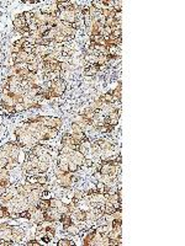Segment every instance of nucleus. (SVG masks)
<instances>
[{
    "label": "nucleus",
    "instance_id": "35",
    "mask_svg": "<svg viewBox=\"0 0 185 246\" xmlns=\"http://www.w3.org/2000/svg\"><path fill=\"white\" fill-rule=\"evenodd\" d=\"M69 69V64L65 63V62H61V70L64 71V70H68Z\"/></svg>",
    "mask_w": 185,
    "mask_h": 246
},
{
    "label": "nucleus",
    "instance_id": "41",
    "mask_svg": "<svg viewBox=\"0 0 185 246\" xmlns=\"http://www.w3.org/2000/svg\"><path fill=\"white\" fill-rule=\"evenodd\" d=\"M92 165H94V161H92V160H90V159H86V160H85V166L91 167Z\"/></svg>",
    "mask_w": 185,
    "mask_h": 246
},
{
    "label": "nucleus",
    "instance_id": "38",
    "mask_svg": "<svg viewBox=\"0 0 185 246\" xmlns=\"http://www.w3.org/2000/svg\"><path fill=\"white\" fill-rule=\"evenodd\" d=\"M26 245H29V246H39V242L36 241V240H30L29 242H26Z\"/></svg>",
    "mask_w": 185,
    "mask_h": 246
},
{
    "label": "nucleus",
    "instance_id": "36",
    "mask_svg": "<svg viewBox=\"0 0 185 246\" xmlns=\"http://www.w3.org/2000/svg\"><path fill=\"white\" fill-rule=\"evenodd\" d=\"M10 50H11V53H19V52H20V50H22V49H21V48H19V47H17V46H15V44H11V49H10Z\"/></svg>",
    "mask_w": 185,
    "mask_h": 246
},
{
    "label": "nucleus",
    "instance_id": "10",
    "mask_svg": "<svg viewBox=\"0 0 185 246\" xmlns=\"http://www.w3.org/2000/svg\"><path fill=\"white\" fill-rule=\"evenodd\" d=\"M82 116L84 118H86V120H89V121H92L95 118V116H96V112L94 111V110H91L90 107H86V108H84L83 111H82V113H80Z\"/></svg>",
    "mask_w": 185,
    "mask_h": 246
},
{
    "label": "nucleus",
    "instance_id": "15",
    "mask_svg": "<svg viewBox=\"0 0 185 246\" xmlns=\"http://www.w3.org/2000/svg\"><path fill=\"white\" fill-rule=\"evenodd\" d=\"M37 208H39L41 211H43V212H46L48 208H49V201L48 199H39V202H38V205H37Z\"/></svg>",
    "mask_w": 185,
    "mask_h": 246
},
{
    "label": "nucleus",
    "instance_id": "11",
    "mask_svg": "<svg viewBox=\"0 0 185 246\" xmlns=\"http://www.w3.org/2000/svg\"><path fill=\"white\" fill-rule=\"evenodd\" d=\"M111 95L117 100V101H121V96H122V84L121 83H118V85L114 89V90H111Z\"/></svg>",
    "mask_w": 185,
    "mask_h": 246
},
{
    "label": "nucleus",
    "instance_id": "24",
    "mask_svg": "<svg viewBox=\"0 0 185 246\" xmlns=\"http://www.w3.org/2000/svg\"><path fill=\"white\" fill-rule=\"evenodd\" d=\"M27 69H29V71H31V73H38L39 65H38V63H29V64H27Z\"/></svg>",
    "mask_w": 185,
    "mask_h": 246
},
{
    "label": "nucleus",
    "instance_id": "32",
    "mask_svg": "<svg viewBox=\"0 0 185 246\" xmlns=\"http://www.w3.org/2000/svg\"><path fill=\"white\" fill-rule=\"evenodd\" d=\"M111 36L115 37V38H121V36H122V31H121V30H112Z\"/></svg>",
    "mask_w": 185,
    "mask_h": 246
},
{
    "label": "nucleus",
    "instance_id": "39",
    "mask_svg": "<svg viewBox=\"0 0 185 246\" xmlns=\"http://www.w3.org/2000/svg\"><path fill=\"white\" fill-rule=\"evenodd\" d=\"M55 174H56V177L58 178V177H61V176H62V175L64 174V171H62L61 169H58V167H56V172H55Z\"/></svg>",
    "mask_w": 185,
    "mask_h": 246
},
{
    "label": "nucleus",
    "instance_id": "34",
    "mask_svg": "<svg viewBox=\"0 0 185 246\" xmlns=\"http://www.w3.org/2000/svg\"><path fill=\"white\" fill-rule=\"evenodd\" d=\"M9 159H4V158H0V169H5V166L8 164Z\"/></svg>",
    "mask_w": 185,
    "mask_h": 246
},
{
    "label": "nucleus",
    "instance_id": "2",
    "mask_svg": "<svg viewBox=\"0 0 185 246\" xmlns=\"http://www.w3.org/2000/svg\"><path fill=\"white\" fill-rule=\"evenodd\" d=\"M67 90V83H65L62 77H57L52 81V86L49 89L52 97H61L64 91Z\"/></svg>",
    "mask_w": 185,
    "mask_h": 246
},
{
    "label": "nucleus",
    "instance_id": "5",
    "mask_svg": "<svg viewBox=\"0 0 185 246\" xmlns=\"http://www.w3.org/2000/svg\"><path fill=\"white\" fill-rule=\"evenodd\" d=\"M69 160L74 161L79 167H80V166H84V165H85L86 156H85L84 154H82L79 150H73V153L69 155Z\"/></svg>",
    "mask_w": 185,
    "mask_h": 246
},
{
    "label": "nucleus",
    "instance_id": "19",
    "mask_svg": "<svg viewBox=\"0 0 185 246\" xmlns=\"http://www.w3.org/2000/svg\"><path fill=\"white\" fill-rule=\"evenodd\" d=\"M2 181H10V175L6 169H0V182Z\"/></svg>",
    "mask_w": 185,
    "mask_h": 246
},
{
    "label": "nucleus",
    "instance_id": "17",
    "mask_svg": "<svg viewBox=\"0 0 185 246\" xmlns=\"http://www.w3.org/2000/svg\"><path fill=\"white\" fill-rule=\"evenodd\" d=\"M48 201H49V207H51V208H59V207L63 204V202L61 199H58V198H51Z\"/></svg>",
    "mask_w": 185,
    "mask_h": 246
},
{
    "label": "nucleus",
    "instance_id": "16",
    "mask_svg": "<svg viewBox=\"0 0 185 246\" xmlns=\"http://www.w3.org/2000/svg\"><path fill=\"white\" fill-rule=\"evenodd\" d=\"M49 166H51V164L49 162H45V161H39L38 162V169H39V171H41V174H46L48 170H49Z\"/></svg>",
    "mask_w": 185,
    "mask_h": 246
},
{
    "label": "nucleus",
    "instance_id": "31",
    "mask_svg": "<svg viewBox=\"0 0 185 246\" xmlns=\"http://www.w3.org/2000/svg\"><path fill=\"white\" fill-rule=\"evenodd\" d=\"M27 30H29L30 35H31V33H35V32L38 30V26H37L36 23H29V25H27Z\"/></svg>",
    "mask_w": 185,
    "mask_h": 246
},
{
    "label": "nucleus",
    "instance_id": "9",
    "mask_svg": "<svg viewBox=\"0 0 185 246\" xmlns=\"http://www.w3.org/2000/svg\"><path fill=\"white\" fill-rule=\"evenodd\" d=\"M27 57H29V53H26L25 50H20L19 53H16V57L12 60H14V64H16V63H26V62H27Z\"/></svg>",
    "mask_w": 185,
    "mask_h": 246
},
{
    "label": "nucleus",
    "instance_id": "12",
    "mask_svg": "<svg viewBox=\"0 0 185 246\" xmlns=\"http://www.w3.org/2000/svg\"><path fill=\"white\" fill-rule=\"evenodd\" d=\"M64 231H65V232H68L69 235H78L79 232H80V229L78 228V225H77V224H74V223H73V224H71V225H68L67 228H65V229H64Z\"/></svg>",
    "mask_w": 185,
    "mask_h": 246
},
{
    "label": "nucleus",
    "instance_id": "23",
    "mask_svg": "<svg viewBox=\"0 0 185 246\" xmlns=\"http://www.w3.org/2000/svg\"><path fill=\"white\" fill-rule=\"evenodd\" d=\"M57 167H58V169H61L62 171H64V172H68V171H69V170H68V162H67V161H61V160H58Z\"/></svg>",
    "mask_w": 185,
    "mask_h": 246
},
{
    "label": "nucleus",
    "instance_id": "33",
    "mask_svg": "<svg viewBox=\"0 0 185 246\" xmlns=\"http://www.w3.org/2000/svg\"><path fill=\"white\" fill-rule=\"evenodd\" d=\"M108 118H109L108 124H110V126H112V127H116V126L118 124V118H111V117H109V116H108Z\"/></svg>",
    "mask_w": 185,
    "mask_h": 246
},
{
    "label": "nucleus",
    "instance_id": "37",
    "mask_svg": "<svg viewBox=\"0 0 185 246\" xmlns=\"http://www.w3.org/2000/svg\"><path fill=\"white\" fill-rule=\"evenodd\" d=\"M83 196H84V193H83V192H80V191H77V192L74 193V198L79 199V201H80V199L83 198Z\"/></svg>",
    "mask_w": 185,
    "mask_h": 246
},
{
    "label": "nucleus",
    "instance_id": "25",
    "mask_svg": "<svg viewBox=\"0 0 185 246\" xmlns=\"http://www.w3.org/2000/svg\"><path fill=\"white\" fill-rule=\"evenodd\" d=\"M85 60H86L89 64H96V62H98V56H95V54H85Z\"/></svg>",
    "mask_w": 185,
    "mask_h": 246
},
{
    "label": "nucleus",
    "instance_id": "7",
    "mask_svg": "<svg viewBox=\"0 0 185 246\" xmlns=\"http://www.w3.org/2000/svg\"><path fill=\"white\" fill-rule=\"evenodd\" d=\"M41 131V133L43 134V139L45 140H49V139H53L58 135V129H55V128H49V127H43L39 129Z\"/></svg>",
    "mask_w": 185,
    "mask_h": 246
},
{
    "label": "nucleus",
    "instance_id": "26",
    "mask_svg": "<svg viewBox=\"0 0 185 246\" xmlns=\"http://www.w3.org/2000/svg\"><path fill=\"white\" fill-rule=\"evenodd\" d=\"M57 245H58V246H73V245H75V244H74V241H72V240H69V239H62V240H59V241L57 242Z\"/></svg>",
    "mask_w": 185,
    "mask_h": 246
},
{
    "label": "nucleus",
    "instance_id": "27",
    "mask_svg": "<svg viewBox=\"0 0 185 246\" xmlns=\"http://www.w3.org/2000/svg\"><path fill=\"white\" fill-rule=\"evenodd\" d=\"M68 170H69V172H77V171L79 170V166H78L74 161L69 160V161H68Z\"/></svg>",
    "mask_w": 185,
    "mask_h": 246
},
{
    "label": "nucleus",
    "instance_id": "13",
    "mask_svg": "<svg viewBox=\"0 0 185 246\" xmlns=\"http://www.w3.org/2000/svg\"><path fill=\"white\" fill-rule=\"evenodd\" d=\"M94 232H95V229H90L89 230V232L85 235V238H84V240H83V244L85 245V246H90V242L92 241V239H94Z\"/></svg>",
    "mask_w": 185,
    "mask_h": 246
},
{
    "label": "nucleus",
    "instance_id": "3",
    "mask_svg": "<svg viewBox=\"0 0 185 246\" xmlns=\"http://www.w3.org/2000/svg\"><path fill=\"white\" fill-rule=\"evenodd\" d=\"M45 217H46V220H49V222H55V223H58L62 220V217L63 214L58 212L57 208H49L45 212Z\"/></svg>",
    "mask_w": 185,
    "mask_h": 246
},
{
    "label": "nucleus",
    "instance_id": "30",
    "mask_svg": "<svg viewBox=\"0 0 185 246\" xmlns=\"http://www.w3.org/2000/svg\"><path fill=\"white\" fill-rule=\"evenodd\" d=\"M12 65L16 69V71H20L21 69L27 68V63H16V64H12Z\"/></svg>",
    "mask_w": 185,
    "mask_h": 246
},
{
    "label": "nucleus",
    "instance_id": "8",
    "mask_svg": "<svg viewBox=\"0 0 185 246\" xmlns=\"http://www.w3.org/2000/svg\"><path fill=\"white\" fill-rule=\"evenodd\" d=\"M100 67L98 64H88V65L84 68V75L85 76H94L99 73Z\"/></svg>",
    "mask_w": 185,
    "mask_h": 246
},
{
    "label": "nucleus",
    "instance_id": "29",
    "mask_svg": "<svg viewBox=\"0 0 185 246\" xmlns=\"http://www.w3.org/2000/svg\"><path fill=\"white\" fill-rule=\"evenodd\" d=\"M122 9V2H117V0H114V10L116 12H121Z\"/></svg>",
    "mask_w": 185,
    "mask_h": 246
},
{
    "label": "nucleus",
    "instance_id": "1",
    "mask_svg": "<svg viewBox=\"0 0 185 246\" xmlns=\"http://www.w3.org/2000/svg\"><path fill=\"white\" fill-rule=\"evenodd\" d=\"M36 121H38L43 127H49V128H55V129H61L63 121L58 117H51V116H37L35 117Z\"/></svg>",
    "mask_w": 185,
    "mask_h": 246
},
{
    "label": "nucleus",
    "instance_id": "20",
    "mask_svg": "<svg viewBox=\"0 0 185 246\" xmlns=\"http://www.w3.org/2000/svg\"><path fill=\"white\" fill-rule=\"evenodd\" d=\"M19 165V160H12V159H9V161H8V164H6V166H5V169L8 170V171H10V170H12V169H15V167Z\"/></svg>",
    "mask_w": 185,
    "mask_h": 246
},
{
    "label": "nucleus",
    "instance_id": "6",
    "mask_svg": "<svg viewBox=\"0 0 185 246\" xmlns=\"http://www.w3.org/2000/svg\"><path fill=\"white\" fill-rule=\"evenodd\" d=\"M30 220H31V222H32L33 224H36V225L41 224V223H43V222L46 220L45 212H43V211H41L39 208H35L33 213L31 214V218H30Z\"/></svg>",
    "mask_w": 185,
    "mask_h": 246
},
{
    "label": "nucleus",
    "instance_id": "22",
    "mask_svg": "<svg viewBox=\"0 0 185 246\" xmlns=\"http://www.w3.org/2000/svg\"><path fill=\"white\" fill-rule=\"evenodd\" d=\"M39 161H45V162H49L52 161V156H51V153H43L42 155H39L38 156Z\"/></svg>",
    "mask_w": 185,
    "mask_h": 246
},
{
    "label": "nucleus",
    "instance_id": "21",
    "mask_svg": "<svg viewBox=\"0 0 185 246\" xmlns=\"http://www.w3.org/2000/svg\"><path fill=\"white\" fill-rule=\"evenodd\" d=\"M71 129H72V133H75V134H82V133H85L83 129L79 127L75 122H73L72 124H71Z\"/></svg>",
    "mask_w": 185,
    "mask_h": 246
},
{
    "label": "nucleus",
    "instance_id": "4",
    "mask_svg": "<svg viewBox=\"0 0 185 246\" xmlns=\"http://www.w3.org/2000/svg\"><path fill=\"white\" fill-rule=\"evenodd\" d=\"M25 236V231L22 228L17 225H11V241H14L15 244H19Z\"/></svg>",
    "mask_w": 185,
    "mask_h": 246
},
{
    "label": "nucleus",
    "instance_id": "18",
    "mask_svg": "<svg viewBox=\"0 0 185 246\" xmlns=\"http://www.w3.org/2000/svg\"><path fill=\"white\" fill-rule=\"evenodd\" d=\"M51 29H52V26H49V25H41V26H38L37 32H38L39 35H41V36H45Z\"/></svg>",
    "mask_w": 185,
    "mask_h": 246
},
{
    "label": "nucleus",
    "instance_id": "14",
    "mask_svg": "<svg viewBox=\"0 0 185 246\" xmlns=\"http://www.w3.org/2000/svg\"><path fill=\"white\" fill-rule=\"evenodd\" d=\"M17 144H16V141H8V143H5L2 148H0V150H4V151H6V153H11V150L14 149L15 147H16Z\"/></svg>",
    "mask_w": 185,
    "mask_h": 246
},
{
    "label": "nucleus",
    "instance_id": "28",
    "mask_svg": "<svg viewBox=\"0 0 185 246\" xmlns=\"http://www.w3.org/2000/svg\"><path fill=\"white\" fill-rule=\"evenodd\" d=\"M14 111H15V113H20V112L26 111L25 105H24L22 102H20V103H15V106H14Z\"/></svg>",
    "mask_w": 185,
    "mask_h": 246
},
{
    "label": "nucleus",
    "instance_id": "40",
    "mask_svg": "<svg viewBox=\"0 0 185 246\" xmlns=\"http://www.w3.org/2000/svg\"><path fill=\"white\" fill-rule=\"evenodd\" d=\"M24 4H37V3H39L38 0H24L22 2Z\"/></svg>",
    "mask_w": 185,
    "mask_h": 246
}]
</instances>
